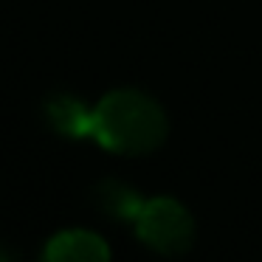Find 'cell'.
Here are the masks:
<instances>
[{
  "instance_id": "obj_1",
  "label": "cell",
  "mask_w": 262,
  "mask_h": 262,
  "mask_svg": "<svg viewBox=\"0 0 262 262\" xmlns=\"http://www.w3.org/2000/svg\"><path fill=\"white\" fill-rule=\"evenodd\" d=\"M166 130V113L141 91H113L93 107V138L110 152H152Z\"/></svg>"
},
{
  "instance_id": "obj_2",
  "label": "cell",
  "mask_w": 262,
  "mask_h": 262,
  "mask_svg": "<svg viewBox=\"0 0 262 262\" xmlns=\"http://www.w3.org/2000/svg\"><path fill=\"white\" fill-rule=\"evenodd\" d=\"M136 234L144 245L166 256L183 254L194 243V220L175 198L144 200L136 220Z\"/></svg>"
},
{
  "instance_id": "obj_3",
  "label": "cell",
  "mask_w": 262,
  "mask_h": 262,
  "mask_svg": "<svg viewBox=\"0 0 262 262\" xmlns=\"http://www.w3.org/2000/svg\"><path fill=\"white\" fill-rule=\"evenodd\" d=\"M42 256L48 262H107L110 248L99 234L85 228H68L48 239Z\"/></svg>"
},
{
  "instance_id": "obj_4",
  "label": "cell",
  "mask_w": 262,
  "mask_h": 262,
  "mask_svg": "<svg viewBox=\"0 0 262 262\" xmlns=\"http://www.w3.org/2000/svg\"><path fill=\"white\" fill-rule=\"evenodd\" d=\"M46 116L57 133H65L71 138L93 136V110H88L79 99L74 96H51L46 104Z\"/></svg>"
},
{
  "instance_id": "obj_5",
  "label": "cell",
  "mask_w": 262,
  "mask_h": 262,
  "mask_svg": "<svg viewBox=\"0 0 262 262\" xmlns=\"http://www.w3.org/2000/svg\"><path fill=\"white\" fill-rule=\"evenodd\" d=\"M99 203L107 214L121 217V220H136L144 206V198H138V192H133L119 181H104L99 186Z\"/></svg>"
},
{
  "instance_id": "obj_6",
  "label": "cell",
  "mask_w": 262,
  "mask_h": 262,
  "mask_svg": "<svg viewBox=\"0 0 262 262\" xmlns=\"http://www.w3.org/2000/svg\"><path fill=\"white\" fill-rule=\"evenodd\" d=\"M6 256H12V254H9V251H3V248H0V259H6Z\"/></svg>"
}]
</instances>
